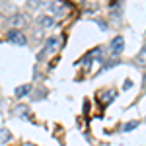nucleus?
<instances>
[{
	"instance_id": "nucleus-1",
	"label": "nucleus",
	"mask_w": 146,
	"mask_h": 146,
	"mask_svg": "<svg viewBox=\"0 0 146 146\" xmlns=\"http://www.w3.org/2000/svg\"><path fill=\"white\" fill-rule=\"evenodd\" d=\"M27 23H29V18L23 12H14L10 18L6 20V25L10 29H20V31H22V27H27Z\"/></svg>"
},
{
	"instance_id": "nucleus-2",
	"label": "nucleus",
	"mask_w": 146,
	"mask_h": 146,
	"mask_svg": "<svg viewBox=\"0 0 146 146\" xmlns=\"http://www.w3.org/2000/svg\"><path fill=\"white\" fill-rule=\"evenodd\" d=\"M45 10L49 12L51 18H55V16H64V14L68 12V8L62 4V2H58V0H47Z\"/></svg>"
},
{
	"instance_id": "nucleus-3",
	"label": "nucleus",
	"mask_w": 146,
	"mask_h": 146,
	"mask_svg": "<svg viewBox=\"0 0 146 146\" xmlns=\"http://www.w3.org/2000/svg\"><path fill=\"white\" fill-rule=\"evenodd\" d=\"M6 41H10L12 45H20V47L27 45V39H25V35H23L20 29H8V33H6Z\"/></svg>"
},
{
	"instance_id": "nucleus-4",
	"label": "nucleus",
	"mask_w": 146,
	"mask_h": 146,
	"mask_svg": "<svg viewBox=\"0 0 146 146\" xmlns=\"http://www.w3.org/2000/svg\"><path fill=\"white\" fill-rule=\"evenodd\" d=\"M56 41H58L56 37H51V39H47V41H45V49H43V51L37 55V60H45V56H47V55H51V53H53V51L56 49Z\"/></svg>"
},
{
	"instance_id": "nucleus-5",
	"label": "nucleus",
	"mask_w": 146,
	"mask_h": 146,
	"mask_svg": "<svg viewBox=\"0 0 146 146\" xmlns=\"http://www.w3.org/2000/svg\"><path fill=\"white\" fill-rule=\"evenodd\" d=\"M123 49H125V39L121 37V35H117L111 43H109V51H111L113 56H117V55H121V53H123Z\"/></svg>"
},
{
	"instance_id": "nucleus-6",
	"label": "nucleus",
	"mask_w": 146,
	"mask_h": 146,
	"mask_svg": "<svg viewBox=\"0 0 146 146\" xmlns=\"http://www.w3.org/2000/svg\"><path fill=\"white\" fill-rule=\"evenodd\" d=\"M35 22H37V25H41L43 29H49V27H55L56 25V20L51 18V16H37Z\"/></svg>"
},
{
	"instance_id": "nucleus-7",
	"label": "nucleus",
	"mask_w": 146,
	"mask_h": 146,
	"mask_svg": "<svg viewBox=\"0 0 146 146\" xmlns=\"http://www.w3.org/2000/svg\"><path fill=\"white\" fill-rule=\"evenodd\" d=\"M29 94H31V84H22V86L16 88V98L18 100H22V98L29 96Z\"/></svg>"
},
{
	"instance_id": "nucleus-8",
	"label": "nucleus",
	"mask_w": 146,
	"mask_h": 146,
	"mask_svg": "<svg viewBox=\"0 0 146 146\" xmlns=\"http://www.w3.org/2000/svg\"><path fill=\"white\" fill-rule=\"evenodd\" d=\"M100 55H101V47H96V49H92L90 53H88V55L84 56V60H82V64H84V66H88V64H90L92 60H94L92 56H100Z\"/></svg>"
},
{
	"instance_id": "nucleus-9",
	"label": "nucleus",
	"mask_w": 146,
	"mask_h": 146,
	"mask_svg": "<svg viewBox=\"0 0 146 146\" xmlns=\"http://www.w3.org/2000/svg\"><path fill=\"white\" fill-rule=\"evenodd\" d=\"M47 0H27V10H39V8H45Z\"/></svg>"
},
{
	"instance_id": "nucleus-10",
	"label": "nucleus",
	"mask_w": 146,
	"mask_h": 146,
	"mask_svg": "<svg viewBox=\"0 0 146 146\" xmlns=\"http://www.w3.org/2000/svg\"><path fill=\"white\" fill-rule=\"evenodd\" d=\"M47 98V90L45 88H37V92H31V100L33 101H41Z\"/></svg>"
},
{
	"instance_id": "nucleus-11",
	"label": "nucleus",
	"mask_w": 146,
	"mask_h": 146,
	"mask_svg": "<svg viewBox=\"0 0 146 146\" xmlns=\"http://www.w3.org/2000/svg\"><path fill=\"white\" fill-rule=\"evenodd\" d=\"M14 113L18 115V117H23V119H29V109H27V105H18Z\"/></svg>"
},
{
	"instance_id": "nucleus-12",
	"label": "nucleus",
	"mask_w": 146,
	"mask_h": 146,
	"mask_svg": "<svg viewBox=\"0 0 146 146\" xmlns=\"http://www.w3.org/2000/svg\"><path fill=\"white\" fill-rule=\"evenodd\" d=\"M12 140V135L8 129H0V144H6V142H10Z\"/></svg>"
},
{
	"instance_id": "nucleus-13",
	"label": "nucleus",
	"mask_w": 146,
	"mask_h": 146,
	"mask_svg": "<svg viewBox=\"0 0 146 146\" xmlns=\"http://www.w3.org/2000/svg\"><path fill=\"white\" fill-rule=\"evenodd\" d=\"M0 10L4 14H10V12H14V4L8 2V0H0Z\"/></svg>"
},
{
	"instance_id": "nucleus-14",
	"label": "nucleus",
	"mask_w": 146,
	"mask_h": 146,
	"mask_svg": "<svg viewBox=\"0 0 146 146\" xmlns=\"http://www.w3.org/2000/svg\"><path fill=\"white\" fill-rule=\"evenodd\" d=\"M136 62L146 66V47H142V49L138 51V55H136Z\"/></svg>"
},
{
	"instance_id": "nucleus-15",
	"label": "nucleus",
	"mask_w": 146,
	"mask_h": 146,
	"mask_svg": "<svg viewBox=\"0 0 146 146\" xmlns=\"http://www.w3.org/2000/svg\"><path fill=\"white\" fill-rule=\"evenodd\" d=\"M115 96H117V94H115V92H113V90H109V92H105V94L101 96V101H103V103L107 105V103H109V101H111V100H115Z\"/></svg>"
},
{
	"instance_id": "nucleus-16",
	"label": "nucleus",
	"mask_w": 146,
	"mask_h": 146,
	"mask_svg": "<svg viewBox=\"0 0 146 146\" xmlns=\"http://www.w3.org/2000/svg\"><path fill=\"white\" fill-rule=\"evenodd\" d=\"M136 127H138V121H133V123H127V125H125L123 131H125V133H129V131H135Z\"/></svg>"
},
{
	"instance_id": "nucleus-17",
	"label": "nucleus",
	"mask_w": 146,
	"mask_h": 146,
	"mask_svg": "<svg viewBox=\"0 0 146 146\" xmlns=\"http://www.w3.org/2000/svg\"><path fill=\"white\" fill-rule=\"evenodd\" d=\"M123 88H125V90H131V88H133V80H125Z\"/></svg>"
},
{
	"instance_id": "nucleus-18",
	"label": "nucleus",
	"mask_w": 146,
	"mask_h": 146,
	"mask_svg": "<svg viewBox=\"0 0 146 146\" xmlns=\"http://www.w3.org/2000/svg\"><path fill=\"white\" fill-rule=\"evenodd\" d=\"M25 146H35V144H31V142H27V144H25Z\"/></svg>"
},
{
	"instance_id": "nucleus-19",
	"label": "nucleus",
	"mask_w": 146,
	"mask_h": 146,
	"mask_svg": "<svg viewBox=\"0 0 146 146\" xmlns=\"http://www.w3.org/2000/svg\"><path fill=\"white\" fill-rule=\"evenodd\" d=\"M144 121H146V119H144Z\"/></svg>"
}]
</instances>
